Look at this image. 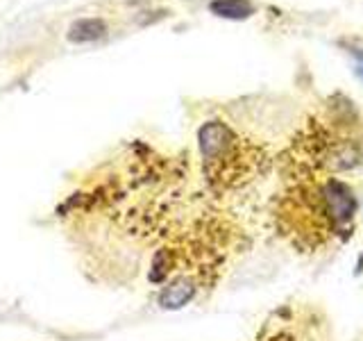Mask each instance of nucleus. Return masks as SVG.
I'll use <instances>...</instances> for the list:
<instances>
[{
  "label": "nucleus",
  "instance_id": "f03ea898",
  "mask_svg": "<svg viewBox=\"0 0 363 341\" xmlns=\"http://www.w3.org/2000/svg\"><path fill=\"white\" fill-rule=\"evenodd\" d=\"M232 144H234V136H232L230 128L218 121H211L200 128V151L207 162L223 159V155L230 153Z\"/></svg>",
  "mask_w": 363,
  "mask_h": 341
},
{
  "label": "nucleus",
  "instance_id": "20e7f679",
  "mask_svg": "<svg viewBox=\"0 0 363 341\" xmlns=\"http://www.w3.org/2000/svg\"><path fill=\"white\" fill-rule=\"evenodd\" d=\"M209 9L216 16L232 18V21L247 18V16L255 14V5L250 3V0H213V3L209 5Z\"/></svg>",
  "mask_w": 363,
  "mask_h": 341
},
{
  "label": "nucleus",
  "instance_id": "7ed1b4c3",
  "mask_svg": "<svg viewBox=\"0 0 363 341\" xmlns=\"http://www.w3.org/2000/svg\"><path fill=\"white\" fill-rule=\"evenodd\" d=\"M196 282L191 278H177L170 284H166L164 291L159 293V303L166 310H177V307H184L186 303L193 301V296H196Z\"/></svg>",
  "mask_w": 363,
  "mask_h": 341
},
{
  "label": "nucleus",
  "instance_id": "39448f33",
  "mask_svg": "<svg viewBox=\"0 0 363 341\" xmlns=\"http://www.w3.org/2000/svg\"><path fill=\"white\" fill-rule=\"evenodd\" d=\"M105 34V23L100 18H82L71 26L68 30V41L73 43H86V41H96Z\"/></svg>",
  "mask_w": 363,
  "mask_h": 341
},
{
  "label": "nucleus",
  "instance_id": "f257e3e1",
  "mask_svg": "<svg viewBox=\"0 0 363 341\" xmlns=\"http://www.w3.org/2000/svg\"><path fill=\"white\" fill-rule=\"evenodd\" d=\"M320 198L325 205V214L329 216L332 223L343 225V223L352 221L357 202H354V196H352V191L343 185V182H338V180L327 182L320 191Z\"/></svg>",
  "mask_w": 363,
  "mask_h": 341
},
{
  "label": "nucleus",
  "instance_id": "423d86ee",
  "mask_svg": "<svg viewBox=\"0 0 363 341\" xmlns=\"http://www.w3.org/2000/svg\"><path fill=\"white\" fill-rule=\"evenodd\" d=\"M354 57H357V68H359V73L363 75V53H361V50H357V53H354Z\"/></svg>",
  "mask_w": 363,
  "mask_h": 341
}]
</instances>
